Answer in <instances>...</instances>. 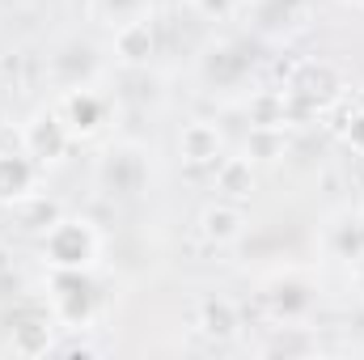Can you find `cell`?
Wrapping results in <instances>:
<instances>
[{
  "instance_id": "6da1fadb",
  "label": "cell",
  "mask_w": 364,
  "mask_h": 360,
  "mask_svg": "<svg viewBox=\"0 0 364 360\" xmlns=\"http://www.w3.org/2000/svg\"><path fill=\"white\" fill-rule=\"evenodd\" d=\"M203 221H208V233H216V238H233L237 233V225H233L229 212H208Z\"/></svg>"
}]
</instances>
